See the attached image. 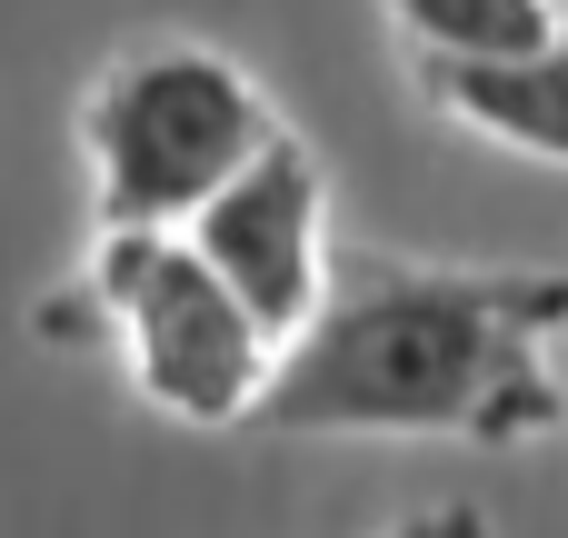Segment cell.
I'll return each instance as SVG.
<instances>
[{
    "label": "cell",
    "instance_id": "obj_1",
    "mask_svg": "<svg viewBox=\"0 0 568 538\" xmlns=\"http://www.w3.org/2000/svg\"><path fill=\"white\" fill-rule=\"evenodd\" d=\"M568 280L339 240L320 309L270 349L250 429L529 449L568 419Z\"/></svg>",
    "mask_w": 568,
    "mask_h": 538
},
{
    "label": "cell",
    "instance_id": "obj_2",
    "mask_svg": "<svg viewBox=\"0 0 568 538\" xmlns=\"http://www.w3.org/2000/svg\"><path fill=\"white\" fill-rule=\"evenodd\" d=\"M30 329L50 349L120 359V379L160 419H190V429H240L260 409V379H270V339L190 260L180 230H100L80 280H60L30 309Z\"/></svg>",
    "mask_w": 568,
    "mask_h": 538
},
{
    "label": "cell",
    "instance_id": "obj_3",
    "mask_svg": "<svg viewBox=\"0 0 568 538\" xmlns=\"http://www.w3.org/2000/svg\"><path fill=\"white\" fill-rule=\"evenodd\" d=\"M280 130L270 90L210 40H150L100 70L80 100L90 220L100 230H180L260 140Z\"/></svg>",
    "mask_w": 568,
    "mask_h": 538
},
{
    "label": "cell",
    "instance_id": "obj_4",
    "mask_svg": "<svg viewBox=\"0 0 568 538\" xmlns=\"http://www.w3.org/2000/svg\"><path fill=\"white\" fill-rule=\"evenodd\" d=\"M180 240H190V260L250 309V329L280 349L310 309H320V290H329V250H339V220H329V170H320V150L280 120L190 220H180Z\"/></svg>",
    "mask_w": 568,
    "mask_h": 538
},
{
    "label": "cell",
    "instance_id": "obj_5",
    "mask_svg": "<svg viewBox=\"0 0 568 538\" xmlns=\"http://www.w3.org/2000/svg\"><path fill=\"white\" fill-rule=\"evenodd\" d=\"M419 100L439 120H459L469 140H489V150H519V160L568 170V30L539 40V50H519V60L419 70Z\"/></svg>",
    "mask_w": 568,
    "mask_h": 538
},
{
    "label": "cell",
    "instance_id": "obj_6",
    "mask_svg": "<svg viewBox=\"0 0 568 538\" xmlns=\"http://www.w3.org/2000/svg\"><path fill=\"white\" fill-rule=\"evenodd\" d=\"M409 70H479V60H519L568 30V0H379Z\"/></svg>",
    "mask_w": 568,
    "mask_h": 538
},
{
    "label": "cell",
    "instance_id": "obj_7",
    "mask_svg": "<svg viewBox=\"0 0 568 538\" xmlns=\"http://www.w3.org/2000/svg\"><path fill=\"white\" fill-rule=\"evenodd\" d=\"M389 538H489V509L479 499H429V509H409Z\"/></svg>",
    "mask_w": 568,
    "mask_h": 538
}]
</instances>
